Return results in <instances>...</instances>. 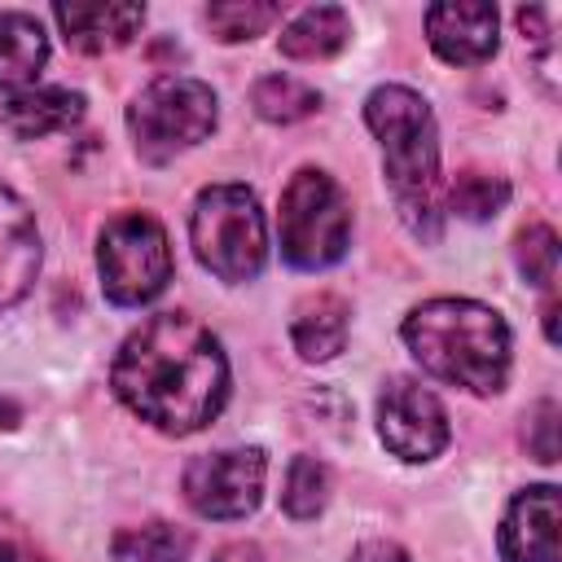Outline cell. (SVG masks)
Instances as JSON below:
<instances>
[{
  "instance_id": "e0dca14e",
  "label": "cell",
  "mask_w": 562,
  "mask_h": 562,
  "mask_svg": "<svg viewBox=\"0 0 562 562\" xmlns=\"http://www.w3.org/2000/svg\"><path fill=\"white\" fill-rule=\"evenodd\" d=\"M277 40H281V53L294 61H325L351 40V18L338 4H316V9H303Z\"/></svg>"
},
{
  "instance_id": "277c9868",
  "label": "cell",
  "mask_w": 562,
  "mask_h": 562,
  "mask_svg": "<svg viewBox=\"0 0 562 562\" xmlns=\"http://www.w3.org/2000/svg\"><path fill=\"white\" fill-rule=\"evenodd\" d=\"M189 241L206 272L220 281H250L268 259V228L259 198L246 184H211L189 215Z\"/></svg>"
},
{
  "instance_id": "ba28073f",
  "label": "cell",
  "mask_w": 562,
  "mask_h": 562,
  "mask_svg": "<svg viewBox=\"0 0 562 562\" xmlns=\"http://www.w3.org/2000/svg\"><path fill=\"white\" fill-rule=\"evenodd\" d=\"M268 461L259 448H224L184 465V501L202 518H246L259 509Z\"/></svg>"
},
{
  "instance_id": "8fae6325",
  "label": "cell",
  "mask_w": 562,
  "mask_h": 562,
  "mask_svg": "<svg viewBox=\"0 0 562 562\" xmlns=\"http://www.w3.org/2000/svg\"><path fill=\"white\" fill-rule=\"evenodd\" d=\"M558 487L536 483L518 492L501 522V558L505 562H558Z\"/></svg>"
},
{
  "instance_id": "2e32d148",
  "label": "cell",
  "mask_w": 562,
  "mask_h": 562,
  "mask_svg": "<svg viewBox=\"0 0 562 562\" xmlns=\"http://www.w3.org/2000/svg\"><path fill=\"white\" fill-rule=\"evenodd\" d=\"M48 61V35L31 13H0V88H26Z\"/></svg>"
},
{
  "instance_id": "603a6c76",
  "label": "cell",
  "mask_w": 562,
  "mask_h": 562,
  "mask_svg": "<svg viewBox=\"0 0 562 562\" xmlns=\"http://www.w3.org/2000/svg\"><path fill=\"white\" fill-rule=\"evenodd\" d=\"M514 263H518V272L531 281V285H540V290H553V281H558V233L549 228V224H527L518 237H514Z\"/></svg>"
},
{
  "instance_id": "ffe728a7",
  "label": "cell",
  "mask_w": 562,
  "mask_h": 562,
  "mask_svg": "<svg viewBox=\"0 0 562 562\" xmlns=\"http://www.w3.org/2000/svg\"><path fill=\"white\" fill-rule=\"evenodd\" d=\"M272 22H281V4H268V0H224V4H211L206 9V26L224 44L255 40Z\"/></svg>"
},
{
  "instance_id": "d6986e66",
  "label": "cell",
  "mask_w": 562,
  "mask_h": 562,
  "mask_svg": "<svg viewBox=\"0 0 562 562\" xmlns=\"http://www.w3.org/2000/svg\"><path fill=\"white\" fill-rule=\"evenodd\" d=\"M193 549V536L171 522H145L114 540V553L123 562H184Z\"/></svg>"
},
{
  "instance_id": "5bb4252c",
  "label": "cell",
  "mask_w": 562,
  "mask_h": 562,
  "mask_svg": "<svg viewBox=\"0 0 562 562\" xmlns=\"http://www.w3.org/2000/svg\"><path fill=\"white\" fill-rule=\"evenodd\" d=\"M0 119L18 140H40L53 132H70L83 119V97L70 88H22L4 101Z\"/></svg>"
},
{
  "instance_id": "4fadbf2b",
  "label": "cell",
  "mask_w": 562,
  "mask_h": 562,
  "mask_svg": "<svg viewBox=\"0 0 562 562\" xmlns=\"http://www.w3.org/2000/svg\"><path fill=\"white\" fill-rule=\"evenodd\" d=\"M61 35L70 48L97 57V53H114L123 44L136 40V31L145 26V9L140 4H57L53 9Z\"/></svg>"
},
{
  "instance_id": "cb8c5ba5",
  "label": "cell",
  "mask_w": 562,
  "mask_h": 562,
  "mask_svg": "<svg viewBox=\"0 0 562 562\" xmlns=\"http://www.w3.org/2000/svg\"><path fill=\"white\" fill-rule=\"evenodd\" d=\"M522 439H527V448H531L536 461H544V465L558 461V404H553V400H540V404L531 408Z\"/></svg>"
},
{
  "instance_id": "9a60e30c",
  "label": "cell",
  "mask_w": 562,
  "mask_h": 562,
  "mask_svg": "<svg viewBox=\"0 0 562 562\" xmlns=\"http://www.w3.org/2000/svg\"><path fill=\"white\" fill-rule=\"evenodd\" d=\"M347 321H351V312L338 294H329V290L312 294L299 303V312L290 321V342L303 360H316V364L334 360L347 347Z\"/></svg>"
},
{
  "instance_id": "44dd1931",
  "label": "cell",
  "mask_w": 562,
  "mask_h": 562,
  "mask_svg": "<svg viewBox=\"0 0 562 562\" xmlns=\"http://www.w3.org/2000/svg\"><path fill=\"white\" fill-rule=\"evenodd\" d=\"M329 501V470L316 457H294L285 470V492H281V509L290 518H316Z\"/></svg>"
},
{
  "instance_id": "6da1fadb",
  "label": "cell",
  "mask_w": 562,
  "mask_h": 562,
  "mask_svg": "<svg viewBox=\"0 0 562 562\" xmlns=\"http://www.w3.org/2000/svg\"><path fill=\"white\" fill-rule=\"evenodd\" d=\"M110 386L154 430L193 435L228 400V360L202 321L189 312H158L123 338Z\"/></svg>"
},
{
  "instance_id": "5b68a950",
  "label": "cell",
  "mask_w": 562,
  "mask_h": 562,
  "mask_svg": "<svg viewBox=\"0 0 562 562\" xmlns=\"http://www.w3.org/2000/svg\"><path fill=\"white\" fill-rule=\"evenodd\" d=\"M215 92L189 75H162L145 83L127 105V132L136 140V154L154 167L202 145L215 132Z\"/></svg>"
},
{
  "instance_id": "d4e9b609",
  "label": "cell",
  "mask_w": 562,
  "mask_h": 562,
  "mask_svg": "<svg viewBox=\"0 0 562 562\" xmlns=\"http://www.w3.org/2000/svg\"><path fill=\"white\" fill-rule=\"evenodd\" d=\"M0 562H44V553L26 540V531H18L13 522H0Z\"/></svg>"
},
{
  "instance_id": "4316f807",
  "label": "cell",
  "mask_w": 562,
  "mask_h": 562,
  "mask_svg": "<svg viewBox=\"0 0 562 562\" xmlns=\"http://www.w3.org/2000/svg\"><path fill=\"white\" fill-rule=\"evenodd\" d=\"M215 562H268V558L259 553V544H250V540H233V544H224V549L215 553Z\"/></svg>"
},
{
  "instance_id": "7402d4cb",
  "label": "cell",
  "mask_w": 562,
  "mask_h": 562,
  "mask_svg": "<svg viewBox=\"0 0 562 562\" xmlns=\"http://www.w3.org/2000/svg\"><path fill=\"white\" fill-rule=\"evenodd\" d=\"M505 202H509V184L487 171H461L448 189V206L461 220H492L496 211H505Z\"/></svg>"
},
{
  "instance_id": "ac0fdd59",
  "label": "cell",
  "mask_w": 562,
  "mask_h": 562,
  "mask_svg": "<svg viewBox=\"0 0 562 562\" xmlns=\"http://www.w3.org/2000/svg\"><path fill=\"white\" fill-rule=\"evenodd\" d=\"M250 105L268 123H299V119L321 110V92L312 83L294 79V75H263L250 88Z\"/></svg>"
},
{
  "instance_id": "484cf974",
  "label": "cell",
  "mask_w": 562,
  "mask_h": 562,
  "mask_svg": "<svg viewBox=\"0 0 562 562\" xmlns=\"http://www.w3.org/2000/svg\"><path fill=\"white\" fill-rule=\"evenodd\" d=\"M351 562H408V553L395 540H364V544H356Z\"/></svg>"
},
{
  "instance_id": "52a82bcc",
  "label": "cell",
  "mask_w": 562,
  "mask_h": 562,
  "mask_svg": "<svg viewBox=\"0 0 562 562\" xmlns=\"http://www.w3.org/2000/svg\"><path fill=\"white\" fill-rule=\"evenodd\" d=\"M97 272H101L105 299L119 307H140L158 299L162 285L171 281L167 228L145 211L114 215L97 241Z\"/></svg>"
},
{
  "instance_id": "30bf717a",
  "label": "cell",
  "mask_w": 562,
  "mask_h": 562,
  "mask_svg": "<svg viewBox=\"0 0 562 562\" xmlns=\"http://www.w3.org/2000/svg\"><path fill=\"white\" fill-rule=\"evenodd\" d=\"M426 40L452 66H479L496 53V9L487 0H448L426 9Z\"/></svg>"
},
{
  "instance_id": "7a4b0ae2",
  "label": "cell",
  "mask_w": 562,
  "mask_h": 562,
  "mask_svg": "<svg viewBox=\"0 0 562 562\" xmlns=\"http://www.w3.org/2000/svg\"><path fill=\"white\" fill-rule=\"evenodd\" d=\"M404 342L417 364L474 395H496L509 378V325L474 299H430L404 316Z\"/></svg>"
},
{
  "instance_id": "3957f363",
  "label": "cell",
  "mask_w": 562,
  "mask_h": 562,
  "mask_svg": "<svg viewBox=\"0 0 562 562\" xmlns=\"http://www.w3.org/2000/svg\"><path fill=\"white\" fill-rule=\"evenodd\" d=\"M364 123L382 145L386 184L395 193V206L413 237L435 241L439 237V132L435 114L422 92L404 83H382L364 101Z\"/></svg>"
},
{
  "instance_id": "9c48e42d",
  "label": "cell",
  "mask_w": 562,
  "mask_h": 562,
  "mask_svg": "<svg viewBox=\"0 0 562 562\" xmlns=\"http://www.w3.org/2000/svg\"><path fill=\"white\" fill-rule=\"evenodd\" d=\"M378 435L400 461H430L448 448V413L417 378H386L378 395Z\"/></svg>"
},
{
  "instance_id": "7c38bea8",
  "label": "cell",
  "mask_w": 562,
  "mask_h": 562,
  "mask_svg": "<svg viewBox=\"0 0 562 562\" xmlns=\"http://www.w3.org/2000/svg\"><path fill=\"white\" fill-rule=\"evenodd\" d=\"M40 228L31 206L0 180V312L22 303L40 272Z\"/></svg>"
},
{
  "instance_id": "8992f818",
  "label": "cell",
  "mask_w": 562,
  "mask_h": 562,
  "mask_svg": "<svg viewBox=\"0 0 562 562\" xmlns=\"http://www.w3.org/2000/svg\"><path fill=\"white\" fill-rule=\"evenodd\" d=\"M277 228H281L285 263H294L303 272L329 268L347 255V241H351L347 193L338 189L334 176H325L316 167H303V171H294V180L281 193Z\"/></svg>"
},
{
  "instance_id": "83f0119b",
  "label": "cell",
  "mask_w": 562,
  "mask_h": 562,
  "mask_svg": "<svg viewBox=\"0 0 562 562\" xmlns=\"http://www.w3.org/2000/svg\"><path fill=\"white\" fill-rule=\"evenodd\" d=\"M544 338L558 342V294H549V303H544Z\"/></svg>"
}]
</instances>
